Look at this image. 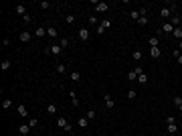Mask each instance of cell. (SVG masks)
Segmentation results:
<instances>
[{"label": "cell", "mask_w": 182, "mask_h": 136, "mask_svg": "<svg viewBox=\"0 0 182 136\" xmlns=\"http://www.w3.org/2000/svg\"><path fill=\"white\" fill-rule=\"evenodd\" d=\"M166 132L168 134H176L178 132V126H176V118L174 116H168L166 118Z\"/></svg>", "instance_id": "obj_1"}, {"label": "cell", "mask_w": 182, "mask_h": 136, "mask_svg": "<svg viewBox=\"0 0 182 136\" xmlns=\"http://www.w3.org/2000/svg\"><path fill=\"white\" fill-rule=\"evenodd\" d=\"M140 73H144V69H142V67L138 65V67H134V69H132V71L128 73V79H130V81H134V79H138V75H140Z\"/></svg>", "instance_id": "obj_2"}, {"label": "cell", "mask_w": 182, "mask_h": 136, "mask_svg": "<svg viewBox=\"0 0 182 136\" xmlns=\"http://www.w3.org/2000/svg\"><path fill=\"white\" fill-rule=\"evenodd\" d=\"M109 10V4L107 2H97L95 4V14H101V12H107Z\"/></svg>", "instance_id": "obj_3"}, {"label": "cell", "mask_w": 182, "mask_h": 136, "mask_svg": "<svg viewBox=\"0 0 182 136\" xmlns=\"http://www.w3.org/2000/svg\"><path fill=\"white\" fill-rule=\"evenodd\" d=\"M16 112H18L20 118H29V110H27L25 104H18V106H16Z\"/></svg>", "instance_id": "obj_4"}, {"label": "cell", "mask_w": 182, "mask_h": 136, "mask_svg": "<svg viewBox=\"0 0 182 136\" xmlns=\"http://www.w3.org/2000/svg\"><path fill=\"white\" fill-rule=\"evenodd\" d=\"M160 16H162V18H164V20L168 22V20L172 18V10H170V6H164V8L160 10Z\"/></svg>", "instance_id": "obj_5"}, {"label": "cell", "mask_w": 182, "mask_h": 136, "mask_svg": "<svg viewBox=\"0 0 182 136\" xmlns=\"http://www.w3.org/2000/svg\"><path fill=\"white\" fill-rule=\"evenodd\" d=\"M89 37H91V33H89L85 27H81V29H79V39H81L83 43H87V41H89Z\"/></svg>", "instance_id": "obj_6"}, {"label": "cell", "mask_w": 182, "mask_h": 136, "mask_svg": "<svg viewBox=\"0 0 182 136\" xmlns=\"http://www.w3.org/2000/svg\"><path fill=\"white\" fill-rule=\"evenodd\" d=\"M31 39H33V35H31L29 31H20V35H18V41H20V43H29Z\"/></svg>", "instance_id": "obj_7"}, {"label": "cell", "mask_w": 182, "mask_h": 136, "mask_svg": "<svg viewBox=\"0 0 182 136\" xmlns=\"http://www.w3.org/2000/svg\"><path fill=\"white\" fill-rule=\"evenodd\" d=\"M57 124H59L61 128H65L67 132H71V124H69V122H67V120H65L63 116H61V118H57Z\"/></svg>", "instance_id": "obj_8"}, {"label": "cell", "mask_w": 182, "mask_h": 136, "mask_svg": "<svg viewBox=\"0 0 182 136\" xmlns=\"http://www.w3.org/2000/svg\"><path fill=\"white\" fill-rule=\"evenodd\" d=\"M103 104H105V108H109V110L116 106V102H113V98H111L109 94H105V96H103Z\"/></svg>", "instance_id": "obj_9"}, {"label": "cell", "mask_w": 182, "mask_h": 136, "mask_svg": "<svg viewBox=\"0 0 182 136\" xmlns=\"http://www.w3.org/2000/svg\"><path fill=\"white\" fill-rule=\"evenodd\" d=\"M29 132H31V126L29 124H20L18 126V134L20 136H29Z\"/></svg>", "instance_id": "obj_10"}, {"label": "cell", "mask_w": 182, "mask_h": 136, "mask_svg": "<svg viewBox=\"0 0 182 136\" xmlns=\"http://www.w3.org/2000/svg\"><path fill=\"white\" fill-rule=\"evenodd\" d=\"M160 55H162L160 47H150V57H152V59H158Z\"/></svg>", "instance_id": "obj_11"}, {"label": "cell", "mask_w": 182, "mask_h": 136, "mask_svg": "<svg viewBox=\"0 0 182 136\" xmlns=\"http://www.w3.org/2000/svg\"><path fill=\"white\" fill-rule=\"evenodd\" d=\"M172 31H174V27H172V22H170V20L162 25V33H166V35H172Z\"/></svg>", "instance_id": "obj_12"}, {"label": "cell", "mask_w": 182, "mask_h": 136, "mask_svg": "<svg viewBox=\"0 0 182 136\" xmlns=\"http://www.w3.org/2000/svg\"><path fill=\"white\" fill-rule=\"evenodd\" d=\"M45 35H47V29H45V27H37V31H35V37H37V39H43Z\"/></svg>", "instance_id": "obj_13"}, {"label": "cell", "mask_w": 182, "mask_h": 136, "mask_svg": "<svg viewBox=\"0 0 182 136\" xmlns=\"http://www.w3.org/2000/svg\"><path fill=\"white\" fill-rule=\"evenodd\" d=\"M10 67H12V61L10 59H4L2 63H0V69H2V71H8Z\"/></svg>", "instance_id": "obj_14"}, {"label": "cell", "mask_w": 182, "mask_h": 136, "mask_svg": "<svg viewBox=\"0 0 182 136\" xmlns=\"http://www.w3.org/2000/svg\"><path fill=\"white\" fill-rule=\"evenodd\" d=\"M47 35H49L51 39H57V37H59V33H57L55 27H49V29H47Z\"/></svg>", "instance_id": "obj_15"}, {"label": "cell", "mask_w": 182, "mask_h": 136, "mask_svg": "<svg viewBox=\"0 0 182 136\" xmlns=\"http://www.w3.org/2000/svg\"><path fill=\"white\" fill-rule=\"evenodd\" d=\"M172 37H174V39H178V41H182V29H180V27H176V29L172 31Z\"/></svg>", "instance_id": "obj_16"}, {"label": "cell", "mask_w": 182, "mask_h": 136, "mask_svg": "<svg viewBox=\"0 0 182 136\" xmlns=\"http://www.w3.org/2000/svg\"><path fill=\"white\" fill-rule=\"evenodd\" d=\"M77 124H79V128H87V126H89V120H87V116L79 118V120H77Z\"/></svg>", "instance_id": "obj_17"}, {"label": "cell", "mask_w": 182, "mask_h": 136, "mask_svg": "<svg viewBox=\"0 0 182 136\" xmlns=\"http://www.w3.org/2000/svg\"><path fill=\"white\" fill-rule=\"evenodd\" d=\"M174 106H176L178 112H182V98L180 96H174Z\"/></svg>", "instance_id": "obj_18"}, {"label": "cell", "mask_w": 182, "mask_h": 136, "mask_svg": "<svg viewBox=\"0 0 182 136\" xmlns=\"http://www.w3.org/2000/svg\"><path fill=\"white\" fill-rule=\"evenodd\" d=\"M49 51H51L53 55H61V51H63V49H61V45H55V43H53V47H51Z\"/></svg>", "instance_id": "obj_19"}, {"label": "cell", "mask_w": 182, "mask_h": 136, "mask_svg": "<svg viewBox=\"0 0 182 136\" xmlns=\"http://www.w3.org/2000/svg\"><path fill=\"white\" fill-rule=\"evenodd\" d=\"M69 77H71V81H75V83H77V81L81 79V73H79V71H71V73H69Z\"/></svg>", "instance_id": "obj_20"}, {"label": "cell", "mask_w": 182, "mask_h": 136, "mask_svg": "<svg viewBox=\"0 0 182 136\" xmlns=\"http://www.w3.org/2000/svg\"><path fill=\"white\" fill-rule=\"evenodd\" d=\"M14 10H16V14H20V16H25V14H27V8H25V4H18Z\"/></svg>", "instance_id": "obj_21"}, {"label": "cell", "mask_w": 182, "mask_h": 136, "mask_svg": "<svg viewBox=\"0 0 182 136\" xmlns=\"http://www.w3.org/2000/svg\"><path fill=\"white\" fill-rule=\"evenodd\" d=\"M111 25H113V20H109V18H103V20H101V27H103L105 31L111 29Z\"/></svg>", "instance_id": "obj_22"}, {"label": "cell", "mask_w": 182, "mask_h": 136, "mask_svg": "<svg viewBox=\"0 0 182 136\" xmlns=\"http://www.w3.org/2000/svg\"><path fill=\"white\" fill-rule=\"evenodd\" d=\"M130 16H132V20H134V22H138V20H140V10H132V12H130Z\"/></svg>", "instance_id": "obj_23"}, {"label": "cell", "mask_w": 182, "mask_h": 136, "mask_svg": "<svg viewBox=\"0 0 182 136\" xmlns=\"http://www.w3.org/2000/svg\"><path fill=\"white\" fill-rule=\"evenodd\" d=\"M132 57H134V59H136V61H140V59H142V57H144V53H142V51H140V49H136V51H134V53H132Z\"/></svg>", "instance_id": "obj_24"}, {"label": "cell", "mask_w": 182, "mask_h": 136, "mask_svg": "<svg viewBox=\"0 0 182 136\" xmlns=\"http://www.w3.org/2000/svg\"><path fill=\"white\" fill-rule=\"evenodd\" d=\"M55 71H57V73H61V75H63V73H67V67H65V65H63V63H59V65H57V67H55Z\"/></svg>", "instance_id": "obj_25"}, {"label": "cell", "mask_w": 182, "mask_h": 136, "mask_svg": "<svg viewBox=\"0 0 182 136\" xmlns=\"http://www.w3.org/2000/svg\"><path fill=\"white\" fill-rule=\"evenodd\" d=\"M97 22H99V20H97V14H91V16H89V25H91V27H95Z\"/></svg>", "instance_id": "obj_26"}, {"label": "cell", "mask_w": 182, "mask_h": 136, "mask_svg": "<svg viewBox=\"0 0 182 136\" xmlns=\"http://www.w3.org/2000/svg\"><path fill=\"white\" fill-rule=\"evenodd\" d=\"M138 83H148V75L146 73H140L138 75Z\"/></svg>", "instance_id": "obj_27"}, {"label": "cell", "mask_w": 182, "mask_h": 136, "mask_svg": "<svg viewBox=\"0 0 182 136\" xmlns=\"http://www.w3.org/2000/svg\"><path fill=\"white\" fill-rule=\"evenodd\" d=\"M47 112H49V114H57V106L55 104H49L47 106Z\"/></svg>", "instance_id": "obj_28"}, {"label": "cell", "mask_w": 182, "mask_h": 136, "mask_svg": "<svg viewBox=\"0 0 182 136\" xmlns=\"http://www.w3.org/2000/svg\"><path fill=\"white\" fill-rule=\"evenodd\" d=\"M59 45H61V49H67V47H69V39H61Z\"/></svg>", "instance_id": "obj_29"}, {"label": "cell", "mask_w": 182, "mask_h": 136, "mask_svg": "<svg viewBox=\"0 0 182 136\" xmlns=\"http://www.w3.org/2000/svg\"><path fill=\"white\" fill-rule=\"evenodd\" d=\"M2 108H4V110H8V108H12V100H8V98H6V100L2 102Z\"/></svg>", "instance_id": "obj_30"}, {"label": "cell", "mask_w": 182, "mask_h": 136, "mask_svg": "<svg viewBox=\"0 0 182 136\" xmlns=\"http://www.w3.org/2000/svg\"><path fill=\"white\" fill-rule=\"evenodd\" d=\"M95 116H97L95 110H89V112H87V120H95Z\"/></svg>", "instance_id": "obj_31"}, {"label": "cell", "mask_w": 182, "mask_h": 136, "mask_svg": "<svg viewBox=\"0 0 182 136\" xmlns=\"http://www.w3.org/2000/svg\"><path fill=\"white\" fill-rule=\"evenodd\" d=\"M39 6H41L43 10H47V8H51V4L47 2V0H43V2H39Z\"/></svg>", "instance_id": "obj_32"}, {"label": "cell", "mask_w": 182, "mask_h": 136, "mask_svg": "<svg viewBox=\"0 0 182 136\" xmlns=\"http://www.w3.org/2000/svg\"><path fill=\"white\" fill-rule=\"evenodd\" d=\"M158 45H160V41H158L156 37H152L150 39V47H158Z\"/></svg>", "instance_id": "obj_33"}, {"label": "cell", "mask_w": 182, "mask_h": 136, "mask_svg": "<svg viewBox=\"0 0 182 136\" xmlns=\"http://www.w3.org/2000/svg\"><path fill=\"white\" fill-rule=\"evenodd\" d=\"M128 98H130V100H136V98H138V94H136V89H130V92H128Z\"/></svg>", "instance_id": "obj_34"}, {"label": "cell", "mask_w": 182, "mask_h": 136, "mask_svg": "<svg viewBox=\"0 0 182 136\" xmlns=\"http://www.w3.org/2000/svg\"><path fill=\"white\" fill-rule=\"evenodd\" d=\"M67 22H69V25H73V22H75V14H67V18H65Z\"/></svg>", "instance_id": "obj_35"}, {"label": "cell", "mask_w": 182, "mask_h": 136, "mask_svg": "<svg viewBox=\"0 0 182 136\" xmlns=\"http://www.w3.org/2000/svg\"><path fill=\"white\" fill-rule=\"evenodd\" d=\"M138 25H142V27H144V25H148V16H140V20H138Z\"/></svg>", "instance_id": "obj_36"}, {"label": "cell", "mask_w": 182, "mask_h": 136, "mask_svg": "<svg viewBox=\"0 0 182 136\" xmlns=\"http://www.w3.org/2000/svg\"><path fill=\"white\" fill-rule=\"evenodd\" d=\"M103 33H105V29H103V27H101V25H97V35H99V37H101V35H103Z\"/></svg>", "instance_id": "obj_37"}, {"label": "cell", "mask_w": 182, "mask_h": 136, "mask_svg": "<svg viewBox=\"0 0 182 136\" xmlns=\"http://www.w3.org/2000/svg\"><path fill=\"white\" fill-rule=\"evenodd\" d=\"M37 124H39L37 120H29V126H31V128H37Z\"/></svg>", "instance_id": "obj_38"}, {"label": "cell", "mask_w": 182, "mask_h": 136, "mask_svg": "<svg viewBox=\"0 0 182 136\" xmlns=\"http://www.w3.org/2000/svg\"><path fill=\"white\" fill-rule=\"evenodd\" d=\"M22 20H25V22H31L33 18H31V14H25V16H22Z\"/></svg>", "instance_id": "obj_39"}, {"label": "cell", "mask_w": 182, "mask_h": 136, "mask_svg": "<svg viewBox=\"0 0 182 136\" xmlns=\"http://www.w3.org/2000/svg\"><path fill=\"white\" fill-rule=\"evenodd\" d=\"M71 104H73V106H79V100H77V96H75V98H71Z\"/></svg>", "instance_id": "obj_40"}, {"label": "cell", "mask_w": 182, "mask_h": 136, "mask_svg": "<svg viewBox=\"0 0 182 136\" xmlns=\"http://www.w3.org/2000/svg\"><path fill=\"white\" fill-rule=\"evenodd\" d=\"M176 61H178V63L182 65V53H178V55H176Z\"/></svg>", "instance_id": "obj_41"}, {"label": "cell", "mask_w": 182, "mask_h": 136, "mask_svg": "<svg viewBox=\"0 0 182 136\" xmlns=\"http://www.w3.org/2000/svg\"><path fill=\"white\" fill-rule=\"evenodd\" d=\"M178 51L182 53V41H178Z\"/></svg>", "instance_id": "obj_42"}]
</instances>
